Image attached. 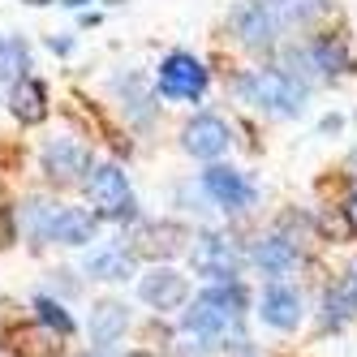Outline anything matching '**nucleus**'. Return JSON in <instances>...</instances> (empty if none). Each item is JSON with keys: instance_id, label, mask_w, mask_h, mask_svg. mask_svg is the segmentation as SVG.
<instances>
[{"instance_id": "obj_14", "label": "nucleus", "mask_w": 357, "mask_h": 357, "mask_svg": "<svg viewBox=\"0 0 357 357\" xmlns=\"http://www.w3.org/2000/svg\"><path fill=\"white\" fill-rule=\"evenodd\" d=\"M9 108H13V116L22 125H39L47 116V86L39 78H31V73H26V78H17L9 86Z\"/></svg>"}, {"instance_id": "obj_25", "label": "nucleus", "mask_w": 357, "mask_h": 357, "mask_svg": "<svg viewBox=\"0 0 357 357\" xmlns=\"http://www.w3.org/2000/svg\"><path fill=\"white\" fill-rule=\"evenodd\" d=\"M207 349H211V344H198V349H194V344H185V349H181V357H202Z\"/></svg>"}, {"instance_id": "obj_13", "label": "nucleus", "mask_w": 357, "mask_h": 357, "mask_svg": "<svg viewBox=\"0 0 357 357\" xmlns=\"http://www.w3.org/2000/svg\"><path fill=\"white\" fill-rule=\"evenodd\" d=\"M125 327H130V305L125 301H99L95 310H91V340L95 349H112L121 336H125Z\"/></svg>"}, {"instance_id": "obj_20", "label": "nucleus", "mask_w": 357, "mask_h": 357, "mask_svg": "<svg viewBox=\"0 0 357 357\" xmlns=\"http://www.w3.org/2000/svg\"><path fill=\"white\" fill-rule=\"evenodd\" d=\"M280 22H297V26H305V22H314L327 13V0H271Z\"/></svg>"}, {"instance_id": "obj_23", "label": "nucleus", "mask_w": 357, "mask_h": 357, "mask_svg": "<svg viewBox=\"0 0 357 357\" xmlns=\"http://www.w3.org/2000/svg\"><path fill=\"white\" fill-rule=\"evenodd\" d=\"M344 215H349V228H353V233H357V194L349 198V207H344Z\"/></svg>"}, {"instance_id": "obj_11", "label": "nucleus", "mask_w": 357, "mask_h": 357, "mask_svg": "<svg viewBox=\"0 0 357 357\" xmlns=\"http://www.w3.org/2000/svg\"><path fill=\"white\" fill-rule=\"evenodd\" d=\"M99 233V215L95 211H82V207H61L52 211V224H47V241L56 245H91Z\"/></svg>"}, {"instance_id": "obj_12", "label": "nucleus", "mask_w": 357, "mask_h": 357, "mask_svg": "<svg viewBox=\"0 0 357 357\" xmlns=\"http://www.w3.org/2000/svg\"><path fill=\"white\" fill-rule=\"evenodd\" d=\"M134 263H138V254L134 250H125V245H95L86 259H82V271L91 280H108V284H116V280H130L134 275Z\"/></svg>"}, {"instance_id": "obj_7", "label": "nucleus", "mask_w": 357, "mask_h": 357, "mask_svg": "<svg viewBox=\"0 0 357 357\" xmlns=\"http://www.w3.org/2000/svg\"><path fill=\"white\" fill-rule=\"evenodd\" d=\"M228 22H233V31H237V39L245 47H271L275 35H280V26H284L271 0H241Z\"/></svg>"}, {"instance_id": "obj_2", "label": "nucleus", "mask_w": 357, "mask_h": 357, "mask_svg": "<svg viewBox=\"0 0 357 357\" xmlns=\"http://www.w3.org/2000/svg\"><path fill=\"white\" fill-rule=\"evenodd\" d=\"M86 198H91V211L104 215V220H134L138 215L130 176H125L121 164H99L86 176Z\"/></svg>"}, {"instance_id": "obj_5", "label": "nucleus", "mask_w": 357, "mask_h": 357, "mask_svg": "<svg viewBox=\"0 0 357 357\" xmlns=\"http://www.w3.org/2000/svg\"><path fill=\"white\" fill-rule=\"evenodd\" d=\"M190 263H194L198 275L215 280V284H233V280L241 275V254H237V245L228 241V237H220V233H202V237H194Z\"/></svg>"}, {"instance_id": "obj_3", "label": "nucleus", "mask_w": 357, "mask_h": 357, "mask_svg": "<svg viewBox=\"0 0 357 357\" xmlns=\"http://www.w3.org/2000/svg\"><path fill=\"white\" fill-rule=\"evenodd\" d=\"M39 164H43V176L52 185H78L95 172V160H91V146L69 138V134H56L47 138L43 151H39Z\"/></svg>"}, {"instance_id": "obj_27", "label": "nucleus", "mask_w": 357, "mask_h": 357, "mask_svg": "<svg viewBox=\"0 0 357 357\" xmlns=\"http://www.w3.org/2000/svg\"><path fill=\"white\" fill-rule=\"evenodd\" d=\"M125 357H155V353H125Z\"/></svg>"}, {"instance_id": "obj_21", "label": "nucleus", "mask_w": 357, "mask_h": 357, "mask_svg": "<svg viewBox=\"0 0 357 357\" xmlns=\"http://www.w3.org/2000/svg\"><path fill=\"white\" fill-rule=\"evenodd\" d=\"M353 305H357V301H353L349 293H327V297H323V327H331V331H336V327L349 319V310H353Z\"/></svg>"}, {"instance_id": "obj_26", "label": "nucleus", "mask_w": 357, "mask_h": 357, "mask_svg": "<svg viewBox=\"0 0 357 357\" xmlns=\"http://www.w3.org/2000/svg\"><path fill=\"white\" fill-rule=\"evenodd\" d=\"M61 5H69V9H78V5H86V0H61Z\"/></svg>"}, {"instance_id": "obj_4", "label": "nucleus", "mask_w": 357, "mask_h": 357, "mask_svg": "<svg viewBox=\"0 0 357 357\" xmlns=\"http://www.w3.org/2000/svg\"><path fill=\"white\" fill-rule=\"evenodd\" d=\"M207 91V69L190 52H168L160 61V78H155V95L172 99V104H198Z\"/></svg>"}, {"instance_id": "obj_9", "label": "nucleus", "mask_w": 357, "mask_h": 357, "mask_svg": "<svg viewBox=\"0 0 357 357\" xmlns=\"http://www.w3.org/2000/svg\"><path fill=\"white\" fill-rule=\"evenodd\" d=\"M228 142H233V138H228V125L220 116H211V112L185 121V130H181V146L190 151L194 160H220L228 151Z\"/></svg>"}, {"instance_id": "obj_10", "label": "nucleus", "mask_w": 357, "mask_h": 357, "mask_svg": "<svg viewBox=\"0 0 357 357\" xmlns=\"http://www.w3.org/2000/svg\"><path fill=\"white\" fill-rule=\"evenodd\" d=\"M259 314L275 331H293L301 323V293L289 289L284 280H271V284L263 289V297H259Z\"/></svg>"}, {"instance_id": "obj_19", "label": "nucleus", "mask_w": 357, "mask_h": 357, "mask_svg": "<svg viewBox=\"0 0 357 357\" xmlns=\"http://www.w3.org/2000/svg\"><path fill=\"white\" fill-rule=\"evenodd\" d=\"M35 319L43 323V327H52L56 336H69L73 331V319H69V310L56 301V297H47V293H39L35 297Z\"/></svg>"}, {"instance_id": "obj_1", "label": "nucleus", "mask_w": 357, "mask_h": 357, "mask_svg": "<svg viewBox=\"0 0 357 357\" xmlns=\"http://www.w3.org/2000/svg\"><path fill=\"white\" fill-rule=\"evenodd\" d=\"M237 95L245 104L271 112V116H301V108H305V82L289 78L284 69H250V73H241Z\"/></svg>"}, {"instance_id": "obj_16", "label": "nucleus", "mask_w": 357, "mask_h": 357, "mask_svg": "<svg viewBox=\"0 0 357 357\" xmlns=\"http://www.w3.org/2000/svg\"><path fill=\"white\" fill-rule=\"evenodd\" d=\"M310 52H314V65H319V73H323V78L353 69V61H349V47H344V39H340V35H323V39H314V43H310Z\"/></svg>"}, {"instance_id": "obj_18", "label": "nucleus", "mask_w": 357, "mask_h": 357, "mask_svg": "<svg viewBox=\"0 0 357 357\" xmlns=\"http://www.w3.org/2000/svg\"><path fill=\"white\" fill-rule=\"evenodd\" d=\"M31 69V52L22 39H0V82H17Z\"/></svg>"}, {"instance_id": "obj_24", "label": "nucleus", "mask_w": 357, "mask_h": 357, "mask_svg": "<svg viewBox=\"0 0 357 357\" xmlns=\"http://www.w3.org/2000/svg\"><path fill=\"white\" fill-rule=\"evenodd\" d=\"M47 47H52V52H61V56H65L69 47H73V39H47Z\"/></svg>"}, {"instance_id": "obj_8", "label": "nucleus", "mask_w": 357, "mask_h": 357, "mask_svg": "<svg viewBox=\"0 0 357 357\" xmlns=\"http://www.w3.org/2000/svg\"><path fill=\"white\" fill-rule=\"evenodd\" d=\"M138 297L151 310H181L185 297H190V284H185V275L172 271V267H151L138 280Z\"/></svg>"}, {"instance_id": "obj_22", "label": "nucleus", "mask_w": 357, "mask_h": 357, "mask_svg": "<svg viewBox=\"0 0 357 357\" xmlns=\"http://www.w3.org/2000/svg\"><path fill=\"white\" fill-rule=\"evenodd\" d=\"M340 125H344L340 116H323V121H319V134H336V130H340Z\"/></svg>"}, {"instance_id": "obj_17", "label": "nucleus", "mask_w": 357, "mask_h": 357, "mask_svg": "<svg viewBox=\"0 0 357 357\" xmlns=\"http://www.w3.org/2000/svg\"><path fill=\"white\" fill-rule=\"evenodd\" d=\"M52 211L56 202H43V198H31L26 207H22V233L31 237V245H47V224H52Z\"/></svg>"}, {"instance_id": "obj_15", "label": "nucleus", "mask_w": 357, "mask_h": 357, "mask_svg": "<svg viewBox=\"0 0 357 357\" xmlns=\"http://www.w3.org/2000/svg\"><path fill=\"white\" fill-rule=\"evenodd\" d=\"M254 263H259L263 275L284 280V275L297 267V250H293V241H289L284 233H271V237H263L259 245H254Z\"/></svg>"}, {"instance_id": "obj_6", "label": "nucleus", "mask_w": 357, "mask_h": 357, "mask_svg": "<svg viewBox=\"0 0 357 357\" xmlns=\"http://www.w3.org/2000/svg\"><path fill=\"white\" fill-rule=\"evenodd\" d=\"M202 194L228 215H241V211H250L254 202H259V190L245 181V172L224 168V164H211L207 172H202Z\"/></svg>"}]
</instances>
